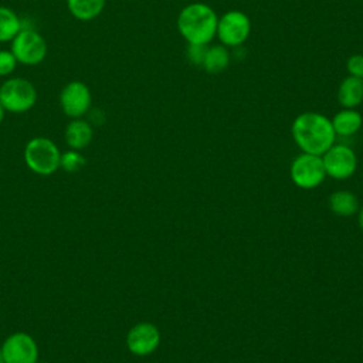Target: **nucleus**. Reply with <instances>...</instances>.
I'll return each instance as SVG.
<instances>
[{"mask_svg": "<svg viewBox=\"0 0 363 363\" xmlns=\"http://www.w3.org/2000/svg\"><path fill=\"white\" fill-rule=\"evenodd\" d=\"M291 135L301 152L318 156H322L336 140L330 119L312 111L302 112L294 119Z\"/></svg>", "mask_w": 363, "mask_h": 363, "instance_id": "1", "label": "nucleus"}, {"mask_svg": "<svg viewBox=\"0 0 363 363\" xmlns=\"http://www.w3.org/2000/svg\"><path fill=\"white\" fill-rule=\"evenodd\" d=\"M218 16L213 7L206 3H190L184 6L176 20L179 34L187 44L207 45L217 31Z\"/></svg>", "mask_w": 363, "mask_h": 363, "instance_id": "2", "label": "nucleus"}, {"mask_svg": "<svg viewBox=\"0 0 363 363\" xmlns=\"http://www.w3.org/2000/svg\"><path fill=\"white\" fill-rule=\"evenodd\" d=\"M23 157L33 173L50 176L60 169L61 152L50 138L35 136L26 143Z\"/></svg>", "mask_w": 363, "mask_h": 363, "instance_id": "3", "label": "nucleus"}, {"mask_svg": "<svg viewBox=\"0 0 363 363\" xmlns=\"http://www.w3.org/2000/svg\"><path fill=\"white\" fill-rule=\"evenodd\" d=\"M37 102V89L30 79L7 78L0 84V105L10 113H24Z\"/></svg>", "mask_w": 363, "mask_h": 363, "instance_id": "4", "label": "nucleus"}, {"mask_svg": "<svg viewBox=\"0 0 363 363\" xmlns=\"http://www.w3.org/2000/svg\"><path fill=\"white\" fill-rule=\"evenodd\" d=\"M289 177L302 190L316 189L326 179L322 156L302 152L291 162Z\"/></svg>", "mask_w": 363, "mask_h": 363, "instance_id": "5", "label": "nucleus"}, {"mask_svg": "<svg viewBox=\"0 0 363 363\" xmlns=\"http://www.w3.org/2000/svg\"><path fill=\"white\" fill-rule=\"evenodd\" d=\"M10 50L18 64L37 65L45 60L48 47L45 38L38 31L23 27L13 38Z\"/></svg>", "mask_w": 363, "mask_h": 363, "instance_id": "6", "label": "nucleus"}, {"mask_svg": "<svg viewBox=\"0 0 363 363\" xmlns=\"http://www.w3.org/2000/svg\"><path fill=\"white\" fill-rule=\"evenodd\" d=\"M251 33L250 17L241 10H228L217 21L216 37L227 48L241 47Z\"/></svg>", "mask_w": 363, "mask_h": 363, "instance_id": "7", "label": "nucleus"}, {"mask_svg": "<svg viewBox=\"0 0 363 363\" xmlns=\"http://www.w3.org/2000/svg\"><path fill=\"white\" fill-rule=\"evenodd\" d=\"M322 162L326 177L333 180L350 179L357 169V156L354 150L345 143H333L322 155Z\"/></svg>", "mask_w": 363, "mask_h": 363, "instance_id": "8", "label": "nucleus"}, {"mask_svg": "<svg viewBox=\"0 0 363 363\" xmlns=\"http://www.w3.org/2000/svg\"><path fill=\"white\" fill-rule=\"evenodd\" d=\"M92 105V94L82 81H69L60 92V106L71 119L84 118Z\"/></svg>", "mask_w": 363, "mask_h": 363, "instance_id": "9", "label": "nucleus"}, {"mask_svg": "<svg viewBox=\"0 0 363 363\" xmlns=\"http://www.w3.org/2000/svg\"><path fill=\"white\" fill-rule=\"evenodd\" d=\"M4 363H37L40 350L34 337L26 332L9 335L0 346Z\"/></svg>", "mask_w": 363, "mask_h": 363, "instance_id": "10", "label": "nucleus"}, {"mask_svg": "<svg viewBox=\"0 0 363 363\" xmlns=\"http://www.w3.org/2000/svg\"><path fill=\"white\" fill-rule=\"evenodd\" d=\"M160 330L152 322H139L133 325L126 335L128 350L139 357H145L156 352L160 345Z\"/></svg>", "mask_w": 363, "mask_h": 363, "instance_id": "11", "label": "nucleus"}, {"mask_svg": "<svg viewBox=\"0 0 363 363\" xmlns=\"http://www.w3.org/2000/svg\"><path fill=\"white\" fill-rule=\"evenodd\" d=\"M94 128L84 118L71 119L64 130V139L69 149L82 150L92 142Z\"/></svg>", "mask_w": 363, "mask_h": 363, "instance_id": "12", "label": "nucleus"}, {"mask_svg": "<svg viewBox=\"0 0 363 363\" xmlns=\"http://www.w3.org/2000/svg\"><path fill=\"white\" fill-rule=\"evenodd\" d=\"M330 122L336 136L350 138L360 130L363 125V116L357 109L342 108L339 112L333 115Z\"/></svg>", "mask_w": 363, "mask_h": 363, "instance_id": "13", "label": "nucleus"}, {"mask_svg": "<svg viewBox=\"0 0 363 363\" xmlns=\"http://www.w3.org/2000/svg\"><path fill=\"white\" fill-rule=\"evenodd\" d=\"M336 96L342 108L356 109L363 102V79L352 75L345 77L337 86Z\"/></svg>", "mask_w": 363, "mask_h": 363, "instance_id": "14", "label": "nucleus"}, {"mask_svg": "<svg viewBox=\"0 0 363 363\" xmlns=\"http://www.w3.org/2000/svg\"><path fill=\"white\" fill-rule=\"evenodd\" d=\"M329 210L339 217H352L359 210V199L350 190H336L328 199Z\"/></svg>", "mask_w": 363, "mask_h": 363, "instance_id": "15", "label": "nucleus"}, {"mask_svg": "<svg viewBox=\"0 0 363 363\" xmlns=\"http://www.w3.org/2000/svg\"><path fill=\"white\" fill-rule=\"evenodd\" d=\"M105 4L106 0H67L68 11L79 21H91L99 17Z\"/></svg>", "mask_w": 363, "mask_h": 363, "instance_id": "16", "label": "nucleus"}, {"mask_svg": "<svg viewBox=\"0 0 363 363\" xmlns=\"http://www.w3.org/2000/svg\"><path fill=\"white\" fill-rule=\"evenodd\" d=\"M230 61H231V54L228 48L223 44H214L207 47L201 67L208 74H220L224 69H227V67L230 65Z\"/></svg>", "mask_w": 363, "mask_h": 363, "instance_id": "17", "label": "nucleus"}, {"mask_svg": "<svg viewBox=\"0 0 363 363\" xmlns=\"http://www.w3.org/2000/svg\"><path fill=\"white\" fill-rule=\"evenodd\" d=\"M23 28L17 13L6 6H0V43H11Z\"/></svg>", "mask_w": 363, "mask_h": 363, "instance_id": "18", "label": "nucleus"}, {"mask_svg": "<svg viewBox=\"0 0 363 363\" xmlns=\"http://www.w3.org/2000/svg\"><path fill=\"white\" fill-rule=\"evenodd\" d=\"M85 163H86V160H85L84 155L81 153V150L69 149V150L61 153L60 169H62L64 172H68V173H75V172L81 170L85 166Z\"/></svg>", "mask_w": 363, "mask_h": 363, "instance_id": "19", "label": "nucleus"}, {"mask_svg": "<svg viewBox=\"0 0 363 363\" xmlns=\"http://www.w3.org/2000/svg\"><path fill=\"white\" fill-rule=\"evenodd\" d=\"M17 64L11 50H0V77H10L16 71Z\"/></svg>", "mask_w": 363, "mask_h": 363, "instance_id": "20", "label": "nucleus"}, {"mask_svg": "<svg viewBox=\"0 0 363 363\" xmlns=\"http://www.w3.org/2000/svg\"><path fill=\"white\" fill-rule=\"evenodd\" d=\"M208 45H203V44H189L186 48V57L187 60L193 64V65H200L204 61V55L207 51Z\"/></svg>", "mask_w": 363, "mask_h": 363, "instance_id": "21", "label": "nucleus"}, {"mask_svg": "<svg viewBox=\"0 0 363 363\" xmlns=\"http://www.w3.org/2000/svg\"><path fill=\"white\" fill-rule=\"evenodd\" d=\"M346 69L349 75L363 79V54H353L346 61Z\"/></svg>", "mask_w": 363, "mask_h": 363, "instance_id": "22", "label": "nucleus"}, {"mask_svg": "<svg viewBox=\"0 0 363 363\" xmlns=\"http://www.w3.org/2000/svg\"><path fill=\"white\" fill-rule=\"evenodd\" d=\"M356 214H357V224H359L360 230L363 231V206L359 207V210H357Z\"/></svg>", "mask_w": 363, "mask_h": 363, "instance_id": "23", "label": "nucleus"}, {"mask_svg": "<svg viewBox=\"0 0 363 363\" xmlns=\"http://www.w3.org/2000/svg\"><path fill=\"white\" fill-rule=\"evenodd\" d=\"M4 116H6V109L0 105V125H1V122L4 121Z\"/></svg>", "mask_w": 363, "mask_h": 363, "instance_id": "24", "label": "nucleus"}, {"mask_svg": "<svg viewBox=\"0 0 363 363\" xmlns=\"http://www.w3.org/2000/svg\"><path fill=\"white\" fill-rule=\"evenodd\" d=\"M0 363H4V357H3V353H1V349H0Z\"/></svg>", "mask_w": 363, "mask_h": 363, "instance_id": "25", "label": "nucleus"}, {"mask_svg": "<svg viewBox=\"0 0 363 363\" xmlns=\"http://www.w3.org/2000/svg\"><path fill=\"white\" fill-rule=\"evenodd\" d=\"M37 363H47V362H37Z\"/></svg>", "mask_w": 363, "mask_h": 363, "instance_id": "26", "label": "nucleus"}]
</instances>
